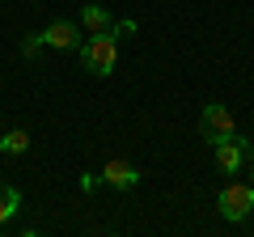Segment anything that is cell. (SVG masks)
I'll use <instances>...</instances> for the list:
<instances>
[{
	"mask_svg": "<svg viewBox=\"0 0 254 237\" xmlns=\"http://www.w3.org/2000/svg\"><path fill=\"white\" fill-rule=\"evenodd\" d=\"M199 136L208 140V144L233 136V115H229V106H220V102H208V106H203V115H199Z\"/></svg>",
	"mask_w": 254,
	"mask_h": 237,
	"instance_id": "obj_3",
	"label": "cell"
},
{
	"mask_svg": "<svg viewBox=\"0 0 254 237\" xmlns=\"http://www.w3.org/2000/svg\"><path fill=\"white\" fill-rule=\"evenodd\" d=\"M250 161H254V157H250Z\"/></svg>",
	"mask_w": 254,
	"mask_h": 237,
	"instance_id": "obj_12",
	"label": "cell"
},
{
	"mask_svg": "<svg viewBox=\"0 0 254 237\" xmlns=\"http://www.w3.org/2000/svg\"><path fill=\"white\" fill-rule=\"evenodd\" d=\"M17 208H21V191L17 186H0V225H4Z\"/></svg>",
	"mask_w": 254,
	"mask_h": 237,
	"instance_id": "obj_8",
	"label": "cell"
},
{
	"mask_svg": "<svg viewBox=\"0 0 254 237\" xmlns=\"http://www.w3.org/2000/svg\"><path fill=\"white\" fill-rule=\"evenodd\" d=\"M102 182L115 186V191H131V186L140 182V170H136V165H127V161H106V165H102Z\"/></svg>",
	"mask_w": 254,
	"mask_h": 237,
	"instance_id": "obj_5",
	"label": "cell"
},
{
	"mask_svg": "<svg viewBox=\"0 0 254 237\" xmlns=\"http://www.w3.org/2000/svg\"><path fill=\"white\" fill-rule=\"evenodd\" d=\"M81 64L89 76H110L119 64V38L110 34V30H98V34H89L81 43Z\"/></svg>",
	"mask_w": 254,
	"mask_h": 237,
	"instance_id": "obj_1",
	"label": "cell"
},
{
	"mask_svg": "<svg viewBox=\"0 0 254 237\" xmlns=\"http://www.w3.org/2000/svg\"><path fill=\"white\" fill-rule=\"evenodd\" d=\"M30 148V136L21 127H13V131H4V136H0V153H9V157H21Z\"/></svg>",
	"mask_w": 254,
	"mask_h": 237,
	"instance_id": "obj_7",
	"label": "cell"
},
{
	"mask_svg": "<svg viewBox=\"0 0 254 237\" xmlns=\"http://www.w3.org/2000/svg\"><path fill=\"white\" fill-rule=\"evenodd\" d=\"M98 186H106V182H102V174H85V178H81V191H98Z\"/></svg>",
	"mask_w": 254,
	"mask_h": 237,
	"instance_id": "obj_11",
	"label": "cell"
},
{
	"mask_svg": "<svg viewBox=\"0 0 254 237\" xmlns=\"http://www.w3.org/2000/svg\"><path fill=\"white\" fill-rule=\"evenodd\" d=\"M216 208H220V216H225V220L242 225V220L254 212V182L250 186H246V182H229L225 191L216 195Z\"/></svg>",
	"mask_w": 254,
	"mask_h": 237,
	"instance_id": "obj_2",
	"label": "cell"
},
{
	"mask_svg": "<svg viewBox=\"0 0 254 237\" xmlns=\"http://www.w3.org/2000/svg\"><path fill=\"white\" fill-rule=\"evenodd\" d=\"M43 47H47V38H43V34H26V38H21V55H26V59H34Z\"/></svg>",
	"mask_w": 254,
	"mask_h": 237,
	"instance_id": "obj_9",
	"label": "cell"
},
{
	"mask_svg": "<svg viewBox=\"0 0 254 237\" xmlns=\"http://www.w3.org/2000/svg\"><path fill=\"white\" fill-rule=\"evenodd\" d=\"M110 21H115V17H110L102 4H85V9H81V26L89 30V34H98V30H110Z\"/></svg>",
	"mask_w": 254,
	"mask_h": 237,
	"instance_id": "obj_6",
	"label": "cell"
},
{
	"mask_svg": "<svg viewBox=\"0 0 254 237\" xmlns=\"http://www.w3.org/2000/svg\"><path fill=\"white\" fill-rule=\"evenodd\" d=\"M110 34H115V38H131V34H136V21H131V17L110 21Z\"/></svg>",
	"mask_w": 254,
	"mask_h": 237,
	"instance_id": "obj_10",
	"label": "cell"
},
{
	"mask_svg": "<svg viewBox=\"0 0 254 237\" xmlns=\"http://www.w3.org/2000/svg\"><path fill=\"white\" fill-rule=\"evenodd\" d=\"M43 38H47V47H55V51H81V26L76 21H51V26L43 30Z\"/></svg>",
	"mask_w": 254,
	"mask_h": 237,
	"instance_id": "obj_4",
	"label": "cell"
}]
</instances>
